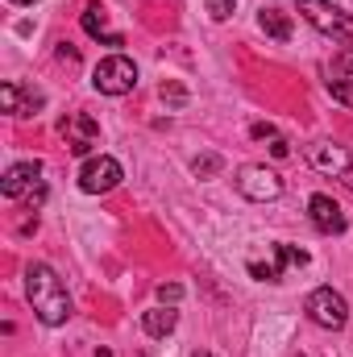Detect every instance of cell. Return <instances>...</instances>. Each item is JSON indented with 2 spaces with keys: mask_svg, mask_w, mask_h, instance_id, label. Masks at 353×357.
<instances>
[{
  "mask_svg": "<svg viewBox=\"0 0 353 357\" xmlns=\"http://www.w3.org/2000/svg\"><path fill=\"white\" fill-rule=\"evenodd\" d=\"M25 295L33 303V316L46 324V328H59L71 320V295L63 287V278L46 262H29L25 266Z\"/></svg>",
  "mask_w": 353,
  "mask_h": 357,
  "instance_id": "cell-1",
  "label": "cell"
},
{
  "mask_svg": "<svg viewBox=\"0 0 353 357\" xmlns=\"http://www.w3.org/2000/svg\"><path fill=\"white\" fill-rule=\"evenodd\" d=\"M295 8H299V17H303L312 29H320L324 38L353 42V17L341 4H333V0H295Z\"/></svg>",
  "mask_w": 353,
  "mask_h": 357,
  "instance_id": "cell-2",
  "label": "cell"
},
{
  "mask_svg": "<svg viewBox=\"0 0 353 357\" xmlns=\"http://www.w3.org/2000/svg\"><path fill=\"white\" fill-rule=\"evenodd\" d=\"M91 88L100 91V96H129V91L137 88V63L125 59V54L100 59L96 71H91Z\"/></svg>",
  "mask_w": 353,
  "mask_h": 357,
  "instance_id": "cell-3",
  "label": "cell"
},
{
  "mask_svg": "<svg viewBox=\"0 0 353 357\" xmlns=\"http://www.w3.org/2000/svg\"><path fill=\"white\" fill-rule=\"evenodd\" d=\"M303 312H308V320H312L316 328H329V333H341V328L350 324V303H345V295L333 291V287H316V291L308 295Z\"/></svg>",
  "mask_w": 353,
  "mask_h": 357,
  "instance_id": "cell-4",
  "label": "cell"
},
{
  "mask_svg": "<svg viewBox=\"0 0 353 357\" xmlns=\"http://www.w3.org/2000/svg\"><path fill=\"white\" fill-rule=\"evenodd\" d=\"M233 183H237V191H241L250 204H274V199L283 195V178H278V171H270V167H262V162L241 167Z\"/></svg>",
  "mask_w": 353,
  "mask_h": 357,
  "instance_id": "cell-5",
  "label": "cell"
},
{
  "mask_svg": "<svg viewBox=\"0 0 353 357\" xmlns=\"http://www.w3.org/2000/svg\"><path fill=\"white\" fill-rule=\"evenodd\" d=\"M121 162L117 158H108V154H100V158H88L84 167H80V191H88V195H104V191H112V187H121Z\"/></svg>",
  "mask_w": 353,
  "mask_h": 357,
  "instance_id": "cell-6",
  "label": "cell"
},
{
  "mask_svg": "<svg viewBox=\"0 0 353 357\" xmlns=\"http://www.w3.org/2000/svg\"><path fill=\"white\" fill-rule=\"evenodd\" d=\"M63 142H67V150L71 154H91L96 146H100V125L91 121L88 112H71L67 121H63Z\"/></svg>",
  "mask_w": 353,
  "mask_h": 357,
  "instance_id": "cell-7",
  "label": "cell"
},
{
  "mask_svg": "<svg viewBox=\"0 0 353 357\" xmlns=\"http://www.w3.org/2000/svg\"><path fill=\"white\" fill-rule=\"evenodd\" d=\"M42 104H46V96L33 88V84H4L0 88V108L8 112V116H33V112H42Z\"/></svg>",
  "mask_w": 353,
  "mask_h": 357,
  "instance_id": "cell-8",
  "label": "cell"
},
{
  "mask_svg": "<svg viewBox=\"0 0 353 357\" xmlns=\"http://www.w3.org/2000/svg\"><path fill=\"white\" fill-rule=\"evenodd\" d=\"M38 183H42V162H38V158H25V162H13V167L4 171L0 191H4V199H21V195H29Z\"/></svg>",
  "mask_w": 353,
  "mask_h": 357,
  "instance_id": "cell-9",
  "label": "cell"
},
{
  "mask_svg": "<svg viewBox=\"0 0 353 357\" xmlns=\"http://www.w3.org/2000/svg\"><path fill=\"white\" fill-rule=\"evenodd\" d=\"M308 162L320 171V175H333V178H345L353 167L350 150L345 146H333V142H316V146H308Z\"/></svg>",
  "mask_w": 353,
  "mask_h": 357,
  "instance_id": "cell-10",
  "label": "cell"
},
{
  "mask_svg": "<svg viewBox=\"0 0 353 357\" xmlns=\"http://www.w3.org/2000/svg\"><path fill=\"white\" fill-rule=\"evenodd\" d=\"M308 216H312V225L320 229V233H329V237H337V233H345V212H341V204L333 199V195H312L308 199Z\"/></svg>",
  "mask_w": 353,
  "mask_h": 357,
  "instance_id": "cell-11",
  "label": "cell"
},
{
  "mask_svg": "<svg viewBox=\"0 0 353 357\" xmlns=\"http://www.w3.org/2000/svg\"><path fill=\"white\" fill-rule=\"evenodd\" d=\"M179 324V312L175 303H163V307H150L146 316H142V328L150 333V337H171Z\"/></svg>",
  "mask_w": 353,
  "mask_h": 357,
  "instance_id": "cell-12",
  "label": "cell"
},
{
  "mask_svg": "<svg viewBox=\"0 0 353 357\" xmlns=\"http://www.w3.org/2000/svg\"><path fill=\"white\" fill-rule=\"evenodd\" d=\"M84 29H88L91 38H100L104 46H125V38L104 25V8H100V4H88V8H84Z\"/></svg>",
  "mask_w": 353,
  "mask_h": 357,
  "instance_id": "cell-13",
  "label": "cell"
},
{
  "mask_svg": "<svg viewBox=\"0 0 353 357\" xmlns=\"http://www.w3.org/2000/svg\"><path fill=\"white\" fill-rule=\"evenodd\" d=\"M258 25H262L266 38H274V42H291V17H287L283 8H262V13H258Z\"/></svg>",
  "mask_w": 353,
  "mask_h": 357,
  "instance_id": "cell-14",
  "label": "cell"
},
{
  "mask_svg": "<svg viewBox=\"0 0 353 357\" xmlns=\"http://www.w3.org/2000/svg\"><path fill=\"white\" fill-rule=\"evenodd\" d=\"M274 258H278L283 266H308V262H312L308 250H295V245H274Z\"/></svg>",
  "mask_w": 353,
  "mask_h": 357,
  "instance_id": "cell-15",
  "label": "cell"
},
{
  "mask_svg": "<svg viewBox=\"0 0 353 357\" xmlns=\"http://www.w3.org/2000/svg\"><path fill=\"white\" fill-rule=\"evenodd\" d=\"M250 274L258 282H278L283 278V262H250Z\"/></svg>",
  "mask_w": 353,
  "mask_h": 357,
  "instance_id": "cell-16",
  "label": "cell"
},
{
  "mask_svg": "<svg viewBox=\"0 0 353 357\" xmlns=\"http://www.w3.org/2000/svg\"><path fill=\"white\" fill-rule=\"evenodd\" d=\"M329 96H333L337 104L353 108V79H329Z\"/></svg>",
  "mask_w": 353,
  "mask_h": 357,
  "instance_id": "cell-17",
  "label": "cell"
},
{
  "mask_svg": "<svg viewBox=\"0 0 353 357\" xmlns=\"http://www.w3.org/2000/svg\"><path fill=\"white\" fill-rule=\"evenodd\" d=\"M204 8H208V17H212V21H229V17L237 13V0H208Z\"/></svg>",
  "mask_w": 353,
  "mask_h": 357,
  "instance_id": "cell-18",
  "label": "cell"
},
{
  "mask_svg": "<svg viewBox=\"0 0 353 357\" xmlns=\"http://www.w3.org/2000/svg\"><path fill=\"white\" fill-rule=\"evenodd\" d=\"M220 167H225V162H220V158H216V154H204V158H195V175H200V178L216 175V171H220Z\"/></svg>",
  "mask_w": 353,
  "mask_h": 357,
  "instance_id": "cell-19",
  "label": "cell"
},
{
  "mask_svg": "<svg viewBox=\"0 0 353 357\" xmlns=\"http://www.w3.org/2000/svg\"><path fill=\"white\" fill-rule=\"evenodd\" d=\"M250 137H254V142H274V137H278V129L258 121V125H250Z\"/></svg>",
  "mask_w": 353,
  "mask_h": 357,
  "instance_id": "cell-20",
  "label": "cell"
},
{
  "mask_svg": "<svg viewBox=\"0 0 353 357\" xmlns=\"http://www.w3.org/2000/svg\"><path fill=\"white\" fill-rule=\"evenodd\" d=\"M158 299H163V303H179V299H183V287H179V282H163V287H158Z\"/></svg>",
  "mask_w": 353,
  "mask_h": 357,
  "instance_id": "cell-21",
  "label": "cell"
},
{
  "mask_svg": "<svg viewBox=\"0 0 353 357\" xmlns=\"http://www.w3.org/2000/svg\"><path fill=\"white\" fill-rule=\"evenodd\" d=\"M270 154H274V158H287V154H291V142H287V137L278 133V137L270 142Z\"/></svg>",
  "mask_w": 353,
  "mask_h": 357,
  "instance_id": "cell-22",
  "label": "cell"
},
{
  "mask_svg": "<svg viewBox=\"0 0 353 357\" xmlns=\"http://www.w3.org/2000/svg\"><path fill=\"white\" fill-rule=\"evenodd\" d=\"M42 199H46V187H42V183H38V187H33V191H29V208H38V204H42Z\"/></svg>",
  "mask_w": 353,
  "mask_h": 357,
  "instance_id": "cell-23",
  "label": "cell"
},
{
  "mask_svg": "<svg viewBox=\"0 0 353 357\" xmlns=\"http://www.w3.org/2000/svg\"><path fill=\"white\" fill-rule=\"evenodd\" d=\"M341 63H345V71H350V75H353V50H350V54H345V59H341Z\"/></svg>",
  "mask_w": 353,
  "mask_h": 357,
  "instance_id": "cell-24",
  "label": "cell"
},
{
  "mask_svg": "<svg viewBox=\"0 0 353 357\" xmlns=\"http://www.w3.org/2000/svg\"><path fill=\"white\" fill-rule=\"evenodd\" d=\"M8 4H38V0H8Z\"/></svg>",
  "mask_w": 353,
  "mask_h": 357,
  "instance_id": "cell-25",
  "label": "cell"
},
{
  "mask_svg": "<svg viewBox=\"0 0 353 357\" xmlns=\"http://www.w3.org/2000/svg\"><path fill=\"white\" fill-rule=\"evenodd\" d=\"M191 357H212V354H204V349H195V354H191Z\"/></svg>",
  "mask_w": 353,
  "mask_h": 357,
  "instance_id": "cell-26",
  "label": "cell"
}]
</instances>
